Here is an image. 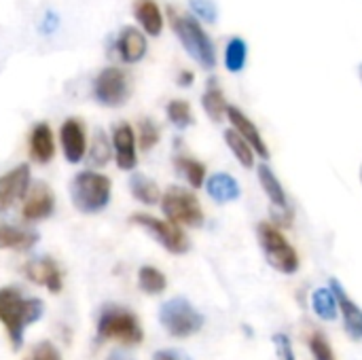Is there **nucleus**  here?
<instances>
[{
	"mask_svg": "<svg viewBox=\"0 0 362 360\" xmlns=\"http://www.w3.org/2000/svg\"><path fill=\"white\" fill-rule=\"evenodd\" d=\"M308 348H310L314 360H337L331 344H329V339H327V335L322 331H312L308 335Z\"/></svg>",
	"mask_w": 362,
	"mask_h": 360,
	"instance_id": "nucleus-32",
	"label": "nucleus"
},
{
	"mask_svg": "<svg viewBox=\"0 0 362 360\" xmlns=\"http://www.w3.org/2000/svg\"><path fill=\"white\" fill-rule=\"evenodd\" d=\"M312 308H314L316 316L325 323H333L339 316V306H337L335 293L325 286H320L312 293Z\"/></svg>",
	"mask_w": 362,
	"mask_h": 360,
	"instance_id": "nucleus-26",
	"label": "nucleus"
},
{
	"mask_svg": "<svg viewBox=\"0 0 362 360\" xmlns=\"http://www.w3.org/2000/svg\"><path fill=\"white\" fill-rule=\"evenodd\" d=\"M132 95V79L125 70L117 66H108L98 72L93 81V98L98 104L108 108L123 106Z\"/></svg>",
	"mask_w": 362,
	"mask_h": 360,
	"instance_id": "nucleus-9",
	"label": "nucleus"
},
{
	"mask_svg": "<svg viewBox=\"0 0 362 360\" xmlns=\"http://www.w3.org/2000/svg\"><path fill=\"white\" fill-rule=\"evenodd\" d=\"M45 314V303L38 297L23 295L17 286H2L0 289V325L6 331L13 350L23 346L25 329L38 323Z\"/></svg>",
	"mask_w": 362,
	"mask_h": 360,
	"instance_id": "nucleus-1",
	"label": "nucleus"
},
{
	"mask_svg": "<svg viewBox=\"0 0 362 360\" xmlns=\"http://www.w3.org/2000/svg\"><path fill=\"white\" fill-rule=\"evenodd\" d=\"M129 193H132L138 202H142V204H146V206L159 204V202H161V195H163L161 189L157 187V182H155L153 178L140 174V172H134V174L129 176Z\"/></svg>",
	"mask_w": 362,
	"mask_h": 360,
	"instance_id": "nucleus-23",
	"label": "nucleus"
},
{
	"mask_svg": "<svg viewBox=\"0 0 362 360\" xmlns=\"http://www.w3.org/2000/svg\"><path fill=\"white\" fill-rule=\"evenodd\" d=\"M274 346L278 350L280 360H295V352H293V342L286 333H276L274 335Z\"/></svg>",
	"mask_w": 362,
	"mask_h": 360,
	"instance_id": "nucleus-36",
	"label": "nucleus"
},
{
	"mask_svg": "<svg viewBox=\"0 0 362 360\" xmlns=\"http://www.w3.org/2000/svg\"><path fill=\"white\" fill-rule=\"evenodd\" d=\"M30 185H32V174L28 163H21L8 170L4 176H0V212L8 210L15 202L23 199L28 195Z\"/></svg>",
	"mask_w": 362,
	"mask_h": 360,
	"instance_id": "nucleus-12",
	"label": "nucleus"
},
{
	"mask_svg": "<svg viewBox=\"0 0 362 360\" xmlns=\"http://www.w3.org/2000/svg\"><path fill=\"white\" fill-rule=\"evenodd\" d=\"M59 142L68 163H81L87 151V132L81 119H66L59 127Z\"/></svg>",
	"mask_w": 362,
	"mask_h": 360,
	"instance_id": "nucleus-13",
	"label": "nucleus"
},
{
	"mask_svg": "<svg viewBox=\"0 0 362 360\" xmlns=\"http://www.w3.org/2000/svg\"><path fill=\"white\" fill-rule=\"evenodd\" d=\"M257 174H259V182H261L265 195L269 197L272 206H274L276 210H293V208H291V202H288V197H286V191H284L282 182L278 180V176L274 174V170H272L269 166L261 163L259 170H257Z\"/></svg>",
	"mask_w": 362,
	"mask_h": 360,
	"instance_id": "nucleus-22",
	"label": "nucleus"
},
{
	"mask_svg": "<svg viewBox=\"0 0 362 360\" xmlns=\"http://www.w3.org/2000/svg\"><path fill=\"white\" fill-rule=\"evenodd\" d=\"M227 117H229V121H231V125H233V129L252 146V151L259 155V157H263V159H269V149H267V144H265V140H263V136H261V132H259V127L238 108V106H227Z\"/></svg>",
	"mask_w": 362,
	"mask_h": 360,
	"instance_id": "nucleus-17",
	"label": "nucleus"
},
{
	"mask_svg": "<svg viewBox=\"0 0 362 360\" xmlns=\"http://www.w3.org/2000/svg\"><path fill=\"white\" fill-rule=\"evenodd\" d=\"M138 286L146 295H161L168 289V280L161 269L153 265H142L138 269Z\"/></svg>",
	"mask_w": 362,
	"mask_h": 360,
	"instance_id": "nucleus-27",
	"label": "nucleus"
},
{
	"mask_svg": "<svg viewBox=\"0 0 362 360\" xmlns=\"http://www.w3.org/2000/svg\"><path fill=\"white\" fill-rule=\"evenodd\" d=\"M55 25H57V17H55L53 13H47V15H45V21L40 23V32H45V34H47V32H53Z\"/></svg>",
	"mask_w": 362,
	"mask_h": 360,
	"instance_id": "nucleus-38",
	"label": "nucleus"
},
{
	"mask_svg": "<svg viewBox=\"0 0 362 360\" xmlns=\"http://www.w3.org/2000/svg\"><path fill=\"white\" fill-rule=\"evenodd\" d=\"M172 28L182 42L185 51L206 70H212L216 66V51L212 45V38L206 34L202 23L191 15H176L172 13Z\"/></svg>",
	"mask_w": 362,
	"mask_h": 360,
	"instance_id": "nucleus-4",
	"label": "nucleus"
},
{
	"mask_svg": "<svg viewBox=\"0 0 362 360\" xmlns=\"http://www.w3.org/2000/svg\"><path fill=\"white\" fill-rule=\"evenodd\" d=\"M110 155H112V144L106 138V134L102 129H98L95 136H93L89 155H87V161H89L91 168H104L110 161Z\"/></svg>",
	"mask_w": 362,
	"mask_h": 360,
	"instance_id": "nucleus-30",
	"label": "nucleus"
},
{
	"mask_svg": "<svg viewBox=\"0 0 362 360\" xmlns=\"http://www.w3.org/2000/svg\"><path fill=\"white\" fill-rule=\"evenodd\" d=\"M129 221L134 225H138L140 229H144L153 240H157V244H161L172 255H185L191 250V242H189L187 233L182 231V227H178L165 219H157L153 214L138 212Z\"/></svg>",
	"mask_w": 362,
	"mask_h": 360,
	"instance_id": "nucleus-8",
	"label": "nucleus"
},
{
	"mask_svg": "<svg viewBox=\"0 0 362 360\" xmlns=\"http://www.w3.org/2000/svg\"><path fill=\"white\" fill-rule=\"evenodd\" d=\"M53 210H55V195L51 187L42 180H36L34 185H30L28 195L23 197V206H21L23 221L28 223L45 221L53 214Z\"/></svg>",
	"mask_w": 362,
	"mask_h": 360,
	"instance_id": "nucleus-10",
	"label": "nucleus"
},
{
	"mask_svg": "<svg viewBox=\"0 0 362 360\" xmlns=\"http://www.w3.org/2000/svg\"><path fill=\"white\" fill-rule=\"evenodd\" d=\"M257 236H259V244L265 252V259L274 269H278L286 276H291L299 269V255H297L295 246L286 240V236L282 233L280 227L263 221L257 227Z\"/></svg>",
	"mask_w": 362,
	"mask_h": 360,
	"instance_id": "nucleus-6",
	"label": "nucleus"
},
{
	"mask_svg": "<svg viewBox=\"0 0 362 360\" xmlns=\"http://www.w3.org/2000/svg\"><path fill=\"white\" fill-rule=\"evenodd\" d=\"M106 360H129V359H127L125 354H121V352H112V354H110Z\"/></svg>",
	"mask_w": 362,
	"mask_h": 360,
	"instance_id": "nucleus-40",
	"label": "nucleus"
},
{
	"mask_svg": "<svg viewBox=\"0 0 362 360\" xmlns=\"http://www.w3.org/2000/svg\"><path fill=\"white\" fill-rule=\"evenodd\" d=\"M38 242V233L28 227H17L0 221V250H17L25 252L34 248Z\"/></svg>",
	"mask_w": 362,
	"mask_h": 360,
	"instance_id": "nucleus-19",
	"label": "nucleus"
},
{
	"mask_svg": "<svg viewBox=\"0 0 362 360\" xmlns=\"http://www.w3.org/2000/svg\"><path fill=\"white\" fill-rule=\"evenodd\" d=\"M202 106H204V110H206V115L214 121V123H218V121H223V117L227 115V100H225V95H223V89L218 87V83L212 79V81H208V89L204 91V95H202Z\"/></svg>",
	"mask_w": 362,
	"mask_h": 360,
	"instance_id": "nucleus-24",
	"label": "nucleus"
},
{
	"mask_svg": "<svg viewBox=\"0 0 362 360\" xmlns=\"http://www.w3.org/2000/svg\"><path fill=\"white\" fill-rule=\"evenodd\" d=\"M193 83V72L191 70H182L180 74H178V85L180 87H189Z\"/></svg>",
	"mask_w": 362,
	"mask_h": 360,
	"instance_id": "nucleus-39",
	"label": "nucleus"
},
{
	"mask_svg": "<svg viewBox=\"0 0 362 360\" xmlns=\"http://www.w3.org/2000/svg\"><path fill=\"white\" fill-rule=\"evenodd\" d=\"M146 36L132 25H125L115 40V53L125 64H136L146 55Z\"/></svg>",
	"mask_w": 362,
	"mask_h": 360,
	"instance_id": "nucleus-16",
	"label": "nucleus"
},
{
	"mask_svg": "<svg viewBox=\"0 0 362 360\" xmlns=\"http://www.w3.org/2000/svg\"><path fill=\"white\" fill-rule=\"evenodd\" d=\"M153 360H193L189 354L180 352V350H159L155 352V359Z\"/></svg>",
	"mask_w": 362,
	"mask_h": 360,
	"instance_id": "nucleus-37",
	"label": "nucleus"
},
{
	"mask_svg": "<svg viewBox=\"0 0 362 360\" xmlns=\"http://www.w3.org/2000/svg\"><path fill=\"white\" fill-rule=\"evenodd\" d=\"M225 142H227V146L231 149V153L235 155V159L244 168H252L255 166V151H252V146L235 129H227L225 132Z\"/></svg>",
	"mask_w": 362,
	"mask_h": 360,
	"instance_id": "nucleus-29",
	"label": "nucleus"
},
{
	"mask_svg": "<svg viewBox=\"0 0 362 360\" xmlns=\"http://www.w3.org/2000/svg\"><path fill=\"white\" fill-rule=\"evenodd\" d=\"M361 182H362V168H361Z\"/></svg>",
	"mask_w": 362,
	"mask_h": 360,
	"instance_id": "nucleus-42",
	"label": "nucleus"
},
{
	"mask_svg": "<svg viewBox=\"0 0 362 360\" xmlns=\"http://www.w3.org/2000/svg\"><path fill=\"white\" fill-rule=\"evenodd\" d=\"M358 72H361V81H362V64H361V68H358Z\"/></svg>",
	"mask_w": 362,
	"mask_h": 360,
	"instance_id": "nucleus-41",
	"label": "nucleus"
},
{
	"mask_svg": "<svg viewBox=\"0 0 362 360\" xmlns=\"http://www.w3.org/2000/svg\"><path fill=\"white\" fill-rule=\"evenodd\" d=\"M206 191H208V195H210L216 204H229V202L240 199V195H242L240 182H238L231 174H227V172L212 174V176L206 180Z\"/></svg>",
	"mask_w": 362,
	"mask_h": 360,
	"instance_id": "nucleus-20",
	"label": "nucleus"
},
{
	"mask_svg": "<svg viewBox=\"0 0 362 360\" xmlns=\"http://www.w3.org/2000/svg\"><path fill=\"white\" fill-rule=\"evenodd\" d=\"M161 212L165 221L178 227H202L204 225V210L199 199L193 191L182 187H170L161 195Z\"/></svg>",
	"mask_w": 362,
	"mask_h": 360,
	"instance_id": "nucleus-7",
	"label": "nucleus"
},
{
	"mask_svg": "<svg viewBox=\"0 0 362 360\" xmlns=\"http://www.w3.org/2000/svg\"><path fill=\"white\" fill-rule=\"evenodd\" d=\"M193 13L204 19L206 23H214L218 19V8H216V2L214 0H189Z\"/></svg>",
	"mask_w": 362,
	"mask_h": 360,
	"instance_id": "nucleus-34",
	"label": "nucleus"
},
{
	"mask_svg": "<svg viewBox=\"0 0 362 360\" xmlns=\"http://www.w3.org/2000/svg\"><path fill=\"white\" fill-rule=\"evenodd\" d=\"M174 168L178 170V174H180L193 189L204 187V182H206V166H204L199 159L189 157V155H176V157H174Z\"/></svg>",
	"mask_w": 362,
	"mask_h": 360,
	"instance_id": "nucleus-25",
	"label": "nucleus"
},
{
	"mask_svg": "<svg viewBox=\"0 0 362 360\" xmlns=\"http://www.w3.org/2000/svg\"><path fill=\"white\" fill-rule=\"evenodd\" d=\"M110 144H112V153L117 159V166L125 172L136 170L138 166V155H136V134L134 127L129 123H117L112 127V136H110Z\"/></svg>",
	"mask_w": 362,
	"mask_h": 360,
	"instance_id": "nucleus-14",
	"label": "nucleus"
},
{
	"mask_svg": "<svg viewBox=\"0 0 362 360\" xmlns=\"http://www.w3.org/2000/svg\"><path fill=\"white\" fill-rule=\"evenodd\" d=\"M161 327L176 339H187L204 329V314L185 297H174L165 301L159 310Z\"/></svg>",
	"mask_w": 362,
	"mask_h": 360,
	"instance_id": "nucleus-5",
	"label": "nucleus"
},
{
	"mask_svg": "<svg viewBox=\"0 0 362 360\" xmlns=\"http://www.w3.org/2000/svg\"><path fill=\"white\" fill-rule=\"evenodd\" d=\"M30 360H62L59 350L51 344V342H40L34 350Z\"/></svg>",
	"mask_w": 362,
	"mask_h": 360,
	"instance_id": "nucleus-35",
	"label": "nucleus"
},
{
	"mask_svg": "<svg viewBox=\"0 0 362 360\" xmlns=\"http://www.w3.org/2000/svg\"><path fill=\"white\" fill-rule=\"evenodd\" d=\"M333 293H335V299H337V306H339V314L344 316V327H346V333L354 339V342H361L362 339V310L356 306V301L346 293V289L341 286V282L337 278L331 280V286H329Z\"/></svg>",
	"mask_w": 362,
	"mask_h": 360,
	"instance_id": "nucleus-15",
	"label": "nucleus"
},
{
	"mask_svg": "<svg viewBox=\"0 0 362 360\" xmlns=\"http://www.w3.org/2000/svg\"><path fill=\"white\" fill-rule=\"evenodd\" d=\"M98 342H119L123 346H138L144 339V331L140 318L125 306L106 303L102 306L95 323Z\"/></svg>",
	"mask_w": 362,
	"mask_h": 360,
	"instance_id": "nucleus-2",
	"label": "nucleus"
},
{
	"mask_svg": "<svg viewBox=\"0 0 362 360\" xmlns=\"http://www.w3.org/2000/svg\"><path fill=\"white\" fill-rule=\"evenodd\" d=\"M28 151H30V157L40 166H45L53 159L55 140H53V132H51L49 123L40 121L32 127L30 138H28Z\"/></svg>",
	"mask_w": 362,
	"mask_h": 360,
	"instance_id": "nucleus-18",
	"label": "nucleus"
},
{
	"mask_svg": "<svg viewBox=\"0 0 362 360\" xmlns=\"http://www.w3.org/2000/svg\"><path fill=\"white\" fill-rule=\"evenodd\" d=\"M110 193H112V182L108 176L85 170L78 172L72 182H70V197L72 204L78 212L83 214H98L102 212L108 202H110Z\"/></svg>",
	"mask_w": 362,
	"mask_h": 360,
	"instance_id": "nucleus-3",
	"label": "nucleus"
},
{
	"mask_svg": "<svg viewBox=\"0 0 362 360\" xmlns=\"http://www.w3.org/2000/svg\"><path fill=\"white\" fill-rule=\"evenodd\" d=\"M134 17L148 36H159L163 30V13L155 0H134Z\"/></svg>",
	"mask_w": 362,
	"mask_h": 360,
	"instance_id": "nucleus-21",
	"label": "nucleus"
},
{
	"mask_svg": "<svg viewBox=\"0 0 362 360\" xmlns=\"http://www.w3.org/2000/svg\"><path fill=\"white\" fill-rule=\"evenodd\" d=\"M161 138V129L153 119H140L138 123V142L142 151H151L153 146H157Z\"/></svg>",
	"mask_w": 362,
	"mask_h": 360,
	"instance_id": "nucleus-33",
	"label": "nucleus"
},
{
	"mask_svg": "<svg viewBox=\"0 0 362 360\" xmlns=\"http://www.w3.org/2000/svg\"><path fill=\"white\" fill-rule=\"evenodd\" d=\"M23 276L34 282L36 286H45L51 293H59L64 286V272L59 267V263L51 257H38V259H30L23 265Z\"/></svg>",
	"mask_w": 362,
	"mask_h": 360,
	"instance_id": "nucleus-11",
	"label": "nucleus"
},
{
	"mask_svg": "<svg viewBox=\"0 0 362 360\" xmlns=\"http://www.w3.org/2000/svg\"><path fill=\"white\" fill-rule=\"evenodd\" d=\"M246 57H248L246 42L240 36H233L225 47V68L229 72H242L246 66Z\"/></svg>",
	"mask_w": 362,
	"mask_h": 360,
	"instance_id": "nucleus-28",
	"label": "nucleus"
},
{
	"mask_svg": "<svg viewBox=\"0 0 362 360\" xmlns=\"http://www.w3.org/2000/svg\"><path fill=\"white\" fill-rule=\"evenodd\" d=\"M168 112V119L174 127L178 129H187L193 125V112H191V104L187 100H172L165 108Z\"/></svg>",
	"mask_w": 362,
	"mask_h": 360,
	"instance_id": "nucleus-31",
	"label": "nucleus"
}]
</instances>
